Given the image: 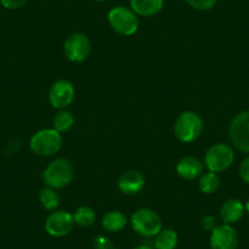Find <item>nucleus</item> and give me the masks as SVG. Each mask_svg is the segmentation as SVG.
Returning a JSON list of instances; mask_svg holds the SVG:
<instances>
[{
    "label": "nucleus",
    "mask_w": 249,
    "mask_h": 249,
    "mask_svg": "<svg viewBox=\"0 0 249 249\" xmlns=\"http://www.w3.org/2000/svg\"><path fill=\"white\" fill-rule=\"evenodd\" d=\"M75 177V171L70 160L65 158L55 159L50 162L43 171L42 178L45 186L52 187L54 190H61L68 187Z\"/></svg>",
    "instance_id": "nucleus-1"
},
{
    "label": "nucleus",
    "mask_w": 249,
    "mask_h": 249,
    "mask_svg": "<svg viewBox=\"0 0 249 249\" xmlns=\"http://www.w3.org/2000/svg\"><path fill=\"white\" fill-rule=\"evenodd\" d=\"M204 128L203 119L195 111H184L176 119L174 132L177 140L183 143H192L200 137Z\"/></svg>",
    "instance_id": "nucleus-2"
},
{
    "label": "nucleus",
    "mask_w": 249,
    "mask_h": 249,
    "mask_svg": "<svg viewBox=\"0 0 249 249\" xmlns=\"http://www.w3.org/2000/svg\"><path fill=\"white\" fill-rule=\"evenodd\" d=\"M62 145V136L54 128L37 131L30 140V148L38 157H52Z\"/></svg>",
    "instance_id": "nucleus-3"
},
{
    "label": "nucleus",
    "mask_w": 249,
    "mask_h": 249,
    "mask_svg": "<svg viewBox=\"0 0 249 249\" xmlns=\"http://www.w3.org/2000/svg\"><path fill=\"white\" fill-rule=\"evenodd\" d=\"M107 22L110 27L119 35L130 37L133 36L140 28L138 16L124 6H115L107 13Z\"/></svg>",
    "instance_id": "nucleus-4"
},
{
    "label": "nucleus",
    "mask_w": 249,
    "mask_h": 249,
    "mask_svg": "<svg viewBox=\"0 0 249 249\" xmlns=\"http://www.w3.org/2000/svg\"><path fill=\"white\" fill-rule=\"evenodd\" d=\"M131 226L143 237H155L162 230L161 217L149 208H141L131 216Z\"/></svg>",
    "instance_id": "nucleus-5"
},
{
    "label": "nucleus",
    "mask_w": 249,
    "mask_h": 249,
    "mask_svg": "<svg viewBox=\"0 0 249 249\" xmlns=\"http://www.w3.org/2000/svg\"><path fill=\"white\" fill-rule=\"evenodd\" d=\"M234 161V152L232 147L225 143H216L207 150L204 164L208 171L217 174L229 169Z\"/></svg>",
    "instance_id": "nucleus-6"
},
{
    "label": "nucleus",
    "mask_w": 249,
    "mask_h": 249,
    "mask_svg": "<svg viewBox=\"0 0 249 249\" xmlns=\"http://www.w3.org/2000/svg\"><path fill=\"white\" fill-rule=\"evenodd\" d=\"M229 135L234 148L249 154V110L238 112L232 119Z\"/></svg>",
    "instance_id": "nucleus-7"
},
{
    "label": "nucleus",
    "mask_w": 249,
    "mask_h": 249,
    "mask_svg": "<svg viewBox=\"0 0 249 249\" xmlns=\"http://www.w3.org/2000/svg\"><path fill=\"white\" fill-rule=\"evenodd\" d=\"M92 50L90 40L85 33L76 32L68 37L64 43V53L72 62H82L88 59Z\"/></svg>",
    "instance_id": "nucleus-8"
},
{
    "label": "nucleus",
    "mask_w": 249,
    "mask_h": 249,
    "mask_svg": "<svg viewBox=\"0 0 249 249\" xmlns=\"http://www.w3.org/2000/svg\"><path fill=\"white\" fill-rule=\"evenodd\" d=\"M75 226L73 216L71 213L65 212V210H56L52 213L45 220V231L52 237H65L72 231Z\"/></svg>",
    "instance_id": "nucleus-9"
},
{
    "label": "nucleus",
    "mask_w": 249,
    "mask_h": 249,
    "mask_svg": "<svg viewBox=\"0 0 249 249\" xmlns=\"http://www.w3.org/2000/svg\"><path fill=\"white\" fill-rule=\"evenodd\" d=\"M209 244L212 249H237L239 244L238 232L232 225H217L210 233Z\"/></svg>",
    "instance_id": "nucleus-10"
},
{
    "label": "nucleus",
    "mask_w": 249,
    "mask_h": 249,
    "mask_svg": "<svg viewBox=\"0 0 249 249\" xmlns=\"http://www.w3.org/2000/svg\"><path fill=\"white\" fill-rule=\"evenodd\" d=\"M75 87L69 80H59L53 83L49 89V103L53 107L64 110L72 104L75 99Z\"/></svg>",
    "instance_id": "nucleus-11"
},
{
    "label": "nucleus",
    "mask_w": 249,
    "mask_h": 249,
    "mask_svg": "<svg viewBox=\"0 0 249 249\" xmlns=\"http://www.w3.org/2000/svg\"><path fill=\"white\" fill-rule=\"evenodd\" d=\"M145 178L140 171L136 170H128L124 171V174L120 176L119 182H117V187L124 195L133 196L140 193L141 191L144 188Z\"/></svg>",
    "instance_id": "nucleus-12"
},
{
    "label": "nucleus",
    "mask_w": 249,
    "mask_h": 249,
    "mask_svg": "<svg viewBox=\"0 0 249 249\" xmlns=\"http://www.w3.org/2000/svg\"><path fill=\"white\" fill-rule=\"evenodd\" d=\"M203 169H204V165L196 157L182 158L176 165L177 175L188 181L200 177V175L203 174Z\"/></svg>",
    "instance_id": "nucleus-13"
},
{
    "label": "nucleus",
    "mask_w": 249,
    "mask_h": 249,
    "mask_svg": "<svg viewBox=\"0 0 249 249\" xmlns=\"http://www.w3.org/2000/svg\"><path fill=\"white\" fill-rule=\"evenodd\" d=\"M246 209L244 204L239 199H227L220 208V217L224 224L232 225L238 222L243 217Z\"/></svg>",
    "instance_id": "nucleus-14"
},
{
    "label": "nucleus",
    "mask_w": 249,
    "mask_h": 249,
    "mask_svg": "<svg viewBox=\"0 0 249 249\" xmlns=\"http://www.w3.org/2000/svg\"><path fill=\"white\" fill-rule=\"evenodd\" d=\"M165 0H130V9L137 16L150 18L162 10Z\"/></svg>",
    "instance_id": "nucleus-15"
},
{
    "label": "nucleus",
    "mask_w": 249,
    "mask_h": 249,
    "mask_svg": "<svg viewBox=\"0 0 249 249\" xmlns=\"http://www.w3.org/2000/svg\"><path fill=\"white\" fill-rule=\"evenodd\" d=\"M127 225V217L124 213L111 210L107 212L102 219V226L107 232H119Z\"/></svg>",
    "instance_id": "nucleus-16"
},
{
    "label": "nucleus",
    "mask_w": 249,
    "mask_h": 249,
    "mask_svg": "<svg viewBox=\"0 0 249 249\" xmlns=\"http://www.w3.org/2000/svg\"><path fill=\"white\" fill-rule=\"evenodd\" d=\"M178 244V236L176 231L171 229L161 230L155 236L154 248L155 249H175Z\"/></svg>",
    "instance_id": "nucleus-17"
},
{
    "label": "nucleus",
    "mask_w": 249,
    "mask_h": 249,
    "mask_svg": "<svg viewBox=\"0 0 249 249\" xmlns=\"http://www.w3.org/2000/svg\"><path fill=\"white\" fill-rule=\"evenodd\" d=\"M73 124H75V117L71 114L70 111H68L66 109L60 110L56 115L53 119V128L56 130L57 132L64 133L68 132L72 128Z\"/></svg>",
    "instance_id": "nucleus-18"
},
{
    "label": "nucleus",
    "mask_w": 249,
    "mask_h": 249,
    "mask_svg": "<svg viewBox=\"0 0 249 249\" xmlns=\"http://www.w3.org/2000/svg\"><path fill=\"white\" fill-rule=\"evenodd\" d=\"M72 216L75 225L81 227H89L94 224L97 215H95V212L90 207L81 205V207H78L77 209L75 210Z\"/></svg>",
    "instance_id": "nucleus-19"
},
{
    "label": "nucleus",
    "mask_w": 249,
    "mask_h": 249,
    "mask_svg": "<svg viewBox=\"0 0 249 249\" xmlns=\"http://www.w3.org/2000/svg\"><path fill=\"white\" fill-rule=\"evenodd\" d=\"M198 186H199V190L205 195H214L219 190L220 177L215 172L208 171L200 175Z\"/></svg>",
    "instance_id": "nucleus-20"
},
{
    "label": "nucleus",
    "mask_w": 249,
    "mask_h": 249,
    "mask_svg": "<svg viewBox=\"0 0 249 249\" xmlns=\"http://www.w3.org/2000/svg\"><path fill=\"white\" fill-rule=\"evenodd\" d=\"M39 202L43 205V208L47 210H53L56 209L60 204V197L57 195L56 190L52 188V187H43L39 192Z\"/></svg>",
    "instance_id": "nucleus-21"
},
{
    "label": "nucleus",
    "mask_w": 249,
    "mask_h": 249,
    "mask_svg": "<svg viewBox=\"0 0 249 249\" xmlns=\"http://www.w3.org/2000/svg\"><path fill=\"white\" fill-rule=\"evenodd\" d=\"M186 3L195 10L208 11L216 5L217 0H186Z\"/></svg>",
    "instance_id": "nucleus-22"
},
{
    "label": "nucleus",
    "mask_w": 249,
    "mask_h": 249,
    "mask_svg": "<svg viewBox=\"0 0 249 249\" xmlns=\"http://www.w3.org/2000/svg\"><path fill=\"white\" fill-rule=\"evenodd\" d=\"M93 247L94 249H116V246L112 243L111 239L105 236L95 237L93 241Z\"/></svg>",
    "instance_id": "nucleus-23"
},
{
    "label": "nucleus",
    "mask_w": 249,
    "mask_h": 249,
    "mask_svg": "<svg viewBox=\"0 0 249 249\" xmlns=\"http://www.w3.org/2000/svg\"><path fill=\"white\" fill-rule=\"evenodd\" d=\"M28 0H0V4L6 10H18L25 6Z\"/></svg>",
    "instance_id": "nucleus-24"
},
{
    "label": "nucleus",
    "mask_w": 249,
    "mask_h": 249,
    "mask_svg": "<svg viewBox=\"0 0 249 249\" xmlns=\"http://www.w3.org/2000/svg\"><path fill=\"white\" fill-rule=\"evenodd\" d=\"M239 176L246 183L249 184V155L244 158L243 161L239 165Z\"/></svg>",
    "instance_id": "nucleus-25"
},
{
    "label": "nucleus",
    "mask_w": 249,
    "mask_h": 249,
    "mask_svg": "<svg viewBox=\"0 0 249 249\" xmlns=\"http://www.w3.org/2000/svg\"><path fill=\"white\" fill-rule=\"evenodd\" d=\"M200 224H202L203 229L212 232L213 230L217 226L216 217L213 216V215H207V216H204L202 220H200Z\"/></svg>",
    "instance_id": "nucleus-26"
},
{
    "label": "nucleus",
    "mask_w": 249,
    "mask_h": 249,
    "mask_svg": "<svg viewBox=\"0 0 249 249\" xmlns=\"http://www.w3.org/2000/svg\"><path fill=\"white\" fill-rule=\"evenodd\" d=\"M132 249H155V248H153V247H150V246H147V244H141V246L135 247V248H132Z\"/></svg>",
    "instance_id": "nucleus-27"
},
{
    "label": "nucleus",
    "mask_w": 249,
    "mask_h": 249,
    "mask_svg": "<svg viewBox=\"0 0 249 249\" xmlns=\"http://www.w3.org/2000/svg\"><path fill=\"white\" fill-rule=\"evenodd\" d=\"M244 209H246V213H248L249 214V198L247 199V202L244 203Z\"/></svg>",
    "instance_id": "nucleus-28"
},
{
    "label": "nucleus",
    "mask_w": 249,
    "mask_h": 249,
    "mask_svg": "<svg viewBox=\"0 0 249 249\" xmlns=\"http://www.w3.org/2000/svg\"><path fill=\"white\" fill-rule=\"evenodd\" d=\"M94 1H98V3H102V1H105V0H94Z\"/></svg>",
    "instance_id": "nucleus-29"
}]
</instances>
